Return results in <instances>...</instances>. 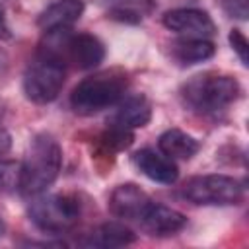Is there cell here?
I'll return each mask as SVG.
<instances>
[{
  "label": "cell",
  "mask_w": 249,
  "mask_h": 249,
  "mask_svg": "<svg viewBox=\"0 0 249 249\" xmlns=\"http://www.w3.org/2000/svg\"><path fill=\"white\" fill-rule=\"evenodd\" d=\"M62 165V150L54 136L39 132L31 138L19 173V193L25 196H39L58 177Z\"/></svg>",
  "instance_id": "obj_1"
},
{
  "label": "cell",
  "mask_w": 249,
  "mask_h": 249,
  "mask_svg": "<svg viewBox=\"0 0 249 249\" xmlns=\"http://www.w3.org/2000/svg\"><path fill=\"white\" fill-rule=\"evenodd\" d=\"M241 95V86L233 76L202 72L181 86V101L198 115H216L226 111Z\"/></svg>",
  "instance_id": "obj_2"
},
{
  "label": "cell",
  "mask_w": 249,
  "mask_h": 249,
  "mask_svg": "<svg viewBox=\"0 0 249 249\" xmlns=\"http://www.w3.org/2000/svg\"><path fill=\"white\" fill-rule=\"evenodd\" d=\"M66 80V62L51 47H43L27 62L23 72V93L31 103L47 105L54 101Z\"/></svg>",
  "instance_id": "obj_3"
},
{
  "label": "cell",
  "mask_w": 249,
  "mask_h": 249,
  "mask_svg": "<svg viewBox=\"0 0 249 249\" xmlns=\"http://www.w3.org/2000/svg\"><path fill=\"white\" fill-rule=\"evenodd\" d=\"M128 88L126 74L107 70L82 80L70 93V105L80 115H93L117 105Z\"/></svg>",
  "instance_id": "obj_4"
},
{
  "label": "cell",
  "mask_w": 249,
  "mask_h": 249,
  "mask_svg": "<svg viewBox=\"0 0 249 249\" xmlns=\"http://www.w3.org/2000/svg\"><path fill=\"white\" fill-rule=\"evenodd\" d=\"M29 220L45 233L58 235L70 231L82 216V204L72 195H47L35 198L27 208Z\"/></svg>",
  "instance_id": "obj_5"
},
{
  "label": "cell",
  "mask_w": 249,
  "mask_h": 249,
  "mask_svg": "<svg viewBox=\"0 0 249 249\" xmlns=\"http://www.w3.org/2000/svg\"><path fill=\"white\" fill-rule=\"evenodd\" d=\"M181 196L198 206H231L243 200V185L222 173L196 175L181 187Z\"/></svg>",
  "instance_id": "obj_6"
},
{
  "label": "cell",
  "mask_w": 249,
  "mask_h": 249,
  "mask_svg": "<svg viewBox=\"0 0 249 249\" xmlns=\"http://www.w3.org/2000/svg\"><path fill=\"white\" fill-rule=\"evenodd\" d=\"M51 47L62 56L66 64H72L78 70H91L105 58L103 43L91 33H70L62 37L58 47Z\"/></svg>",
  "instance_id": "obj_7"
},
{
  "label": "cell",
  "mask_w": 249,
  "mask_h": 249,
  "mask_svg": "<svg viewBox=\"0 0 249 249\" xmlns=\"http://www.w3.org/2000/svg\"><path fill=\"white\" fill-rule=\"evenodd\" d=\"M161 23L183 37H210L216 31V25L208 12L198 8H175L163 14Z\"/></svg>",
  "instance_id": "obj_8"
},
{
  "label": "cell",
  "mask_w": 249,
  "mask_h": 249,
  "mask_svg": "<svg viewBox=\"0 0 249 249\" xmlns=\"http://www.w3.org/2000/svg\"><path fill=\"white\" fill-rule=\"evenodd\" d=\"M150 202H152V198L138 185L123 183L113 189V193L109 196V210L117 218L138 222Z\"/></svg>",
  "instance_id": "obj_9"
},
{
  "label": "cell",
  "mask_w": 249,
  "mask_h": 249,
  "mask_svg": "<svg viewBox=\"0 0 249 249\" xmlns=\"http://www.w3.org/2000/svg\"><path fill=\"white\" fill-rule=\"evenodd\" d=\"M138 224L150 235L165 237V235H173V233L181 231L187 226V218L179 210L152 200L148 204V208L144 210V214L140 216Z\"/></svg>",
  "instance_id": "obj_10"
},
{
  "label": "cell",
  "mask_w": 249,
  "mask_h": 249,
  "mask_svg": "<svg viewBox=\"0 0 249 249\" xmlns=\"http://www.w3.org/2000/svg\"><path fill=\"white\" fill-rule=\"evenodd\" d=\"M86 4L84 0H56L51 6H47L39 19L37 25L49 35V33H60L72 27L84 14Z\"/></svg>",
  "instance_id": "obj_11"
},
{
  "label": "cell",
  "mask_w": 249,
  "mask_h": 249,
  "mask_svg": "<svg viewBox=\"0 0 249 249\" xmlns=\"http://www.w3.org/2000/svg\"><path fill=\"white\" fill-rule=\"evenodd\" d=\"M134 165L152 181L161 183V185H173L179 177V169L173 160L167 156L152 150V148H142L134 156Z\"/></svg>",
  "instance_id": "obj_12"
},
{
  "label": "cell",
  "mask_w": 249,
  "mask_h": 249,
  "mask_svg": "<svg viewBox=\"0 0 249 249\" xmlns=\"http://www.w3.org/2000/svg\"><path fill=\"white\" fill-rule=\"evenodd\" d=\"M119 109L115 113V117L111 119L113 126H121V128H140L146 126L152 119V105L148 101L146 95L136 93V95H128L123 97L119 101Z\"/></svg>",
  "instance_id": "obj_13"
},
{
  "label": "cell",
  "mask_w": 249,
  "mask_h": 249,
  "mask_svg": "<svg viewBox=\"0 0 249 249\" xmlns=\"http://www.w3.org/2000/svg\"><path fill=\"white\" fill-rule=\"evenodd\" d=\"M136 239V233L121 224V222H105L101 226H97L93 231H89L86 235V239H82L80 243L86 245V247H103V249H109V247H124V245H130L132 241Z\"/></svg>",
  "instance_id": "obj_14"
},
{
  "label": "cell",
  "mask_w": 249,
  "mask_h": 249,
  "mask_svg": "<svg viewBox=\"0 0 249 249\" xmlns=\"http://www.w3.org/2000/svg\"><path fill=\"white\" fill-rule=\"evenodd\" d=\"M216 47L204 37H183L171 45V56L181 66H191L212 58Z\"/></svg>",
  "instance_id": "obj_15"
},
{
  "label": "cell",
  "mask_w": 249,
  "mask_h": 249,
  "mask_svg": "<svg viewBox=\"0 0 249 249\" xmlns=\"http://www.w3.org/2000/svg\"><path fill=\"white\" fill-rule=\"evenodd\" d=\"M158 148L163 156H167L169 160L175 161V160H191L200 150V144L191 134H187L179 128H169L160 134Z\"/></svg>",
  "instance_id": "obj_16"
},
{
  "label": "cell",
  "mask_w": 249,
  "mask_h": 249,
  "mask_svg": "<svg viewBox=\"0 0 249 249\" xmlns=\"http://www.w3.org/2000/svg\"><path fill=\"white\" fill-rule=\"evenodd\" d=\"M21 163L14 160H0V193L19 189Z\"/></svg>",
  "instance_id": "obj_17"
},
{
  "label": "cell",
  "mask_w": 249,
  "mask_h": 249,
  "mask_svg": "<svg viewBox=\"0 0 249 249\" xmlns=\"http://www.w3.org/2000/svg\"><path fill=\"white\" fill-rule=\"evenodd\" d=\"M132 140H134L132 130L121 128V126H113V124H109V130L103 134V142L113 150H124V148H128L132 144Z\"/></svg>",
  "instance_id": "obj_18"
},
{
  "label": "cell",
  "mask_w": 249,
  "mask_h": 249,
  "mask_svg": "<svg viewBox=\"0 0 249 249\" xmlns=\"http://www.w3.org/2000/svg\"><path fill=\"white\" fill-rule=\"evenodd\" d=\"M230 45L237 53L241 64L247 66L249 64V56H247L249 54V43H247V37L241 33V29H231L230 31Z\"/></svg>",
  "instance_id": "obj_19"
},
{
  "label": "cell",
  "mask_w": 249,
  "mask_h": 249,
  "mask_svg": "<svg viewBox=\"0 0 249 249\" xmlns=\"http://www.w3.org/2000/svg\"><path fill=\"white\" fill-rule=\"evenodd\" d=\"M222 10L235 19H247L249 16V8H247V0H220Z\"/></svg>",
  "instance_id": "obj_20"
},
{
  "label": "cell",
  "mask_w": 249,
  "mask_h": 249,
  "mask_svg": "<svg viewBox=\"0 0 249 249\" xmlns=\"http://www.w3.org/2000/svg\"><path fill=\"white\" fill-rule=\"evenodd\" d=\"M8 148H10V136L4 130H0V154L6 152Z\"/></svg>",
  "instance_id": "obj_21"
},
{
  "label": "cell",
  "mask_w": 249,
  "mask_h": 249,
  "mask_svg": "<svg viewBox=\"0 0 249 249\" xmlns=\"http://www.w3.org/2000/svg\"><path fill=\"white\" fill-rule=\"evenodd\" d=\"M2 37H8V23H6V18H4V12L0 8V39Z\"/></svg>",
  "instance_id": "obj_22"
},
{
  "label": "cell",
  "mask_w": 249,
  "mask_h": 249,
  "mask_svg": "<svg viewBox=\"0 0 249 249\" xmlns=\"http://www.w3.org/2000/svg\"><path fill=\"white\" fill-rule=\"evenodd\" d=\"M2 230H4V226H2V222H0V235H2Z\"/></svg>",
  "instance_id": "obj_23"
}]
</instances>
